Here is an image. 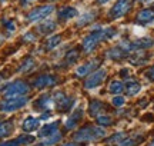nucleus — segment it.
I'll use <instances>...</instances> for the list:
<instances>
[{
  "instance_id": "41",
  "label": "nucleus",
  "mask_w": 154,
  "mask_h": 146,
  "mask_svg": "<svg viewBox=\"0 0 154 146\" xmlns=\"http://www.w3.org/2000/svg\"><path fill=\"white\" fill-rule=\"evenodd\" d=\"M0 2H5V0H0Z\"/></svg>"
},
{
  "instance_id": "26",
  "label": "nucleus",
  "mask_w": 154,
  "mask_h": 146,
  "mask_svg": "<svg viewBox=\"0 0 154 146\" xmlns=\"http://www.w3.org/2000/svg\"><path fill=\"white\" fill-rule=\"evenodd\" d=\"M14 129V125L13 122H0V138H5V136H9Z\"/></svg>"
},
{
  "instance_id": "4",
  "label": "nucleus",
  "mask_w": 154,
  "mask_h": 146,
  "mask_svg": "<svg viewBox=\"0 0 154 146\" xmlns=\"http://www.w3.org/2000/svg\"><path fill=\"white\" fill-rule=\"evenodd\" d=\"M53 102H54V107L59 112H69V110L73 109L74 103H76V99L67 96L63 92H56L53 95Z\"/></svg>"
},
{
  "instance_id": "29",
  "label": "nucleus",
  "mask_w": 154,
  "mask_h": 146,
  "mask_svg": "<svg viewBox=\"0 0 154 146\" xmlns=\"http://www.w3.org/2000/svg\"><path fill=\"white\" fill-rule=\"evenodd\" d=\"M127 133H124V132H117V133H114L113 136H110V138H107L106 139V142H109V143H120V142H123L124 139L127 138Z\"/></svg>"
},
{
  "instance_id": "28",
  "label": "nucleus",
  "mask_w": 154,
  "mask_h": 146,
  "mask_svg": "<svg viewBox=\"0 0 154 146\" xmlns=\"http://www.w3.org/2000/svg\"><path fill=\"white\" fill-rule=\"evenodd\" d=\"M36 68V62H34V59L33 57H27L24 62L22 63V66H20V72L22 73H27V72H30V70H33V69Z\"/></svg>"
},
{
  "instance_id": "16",
  "label": "nucleus",
  "mask_w": 154,
  "mask_h": 146,
  "mask_svg": "<svg viewBox=\"0 0 154 146\" xmlns=\"http://www.w3.org/2000/svg\"><path fill=\"white\" fill-rule=\"evenodd\" d=\"M83 115H84V110H83L82 107H79L77 110H74V112L69 116V119L66 120V129H73V128H76V125L82 120V118H83Z\"/></svg>"
},
{
  "instance_id": "15",
  "label": "nucleus",
  "mask_w": 154,
  "mask_h": 146,
  "mask_svg": "<svg viewBox=\"0 0 154 146\" xmlns=\"http://www.w3.org/2000/svg\"><path fill=\"white\" fill-rule=\"evenodd\" d=\"M106 107L107 106H106L101 100H91L90 105H88V113H90L91 116H94V118H97L100 115H104Z\"/></svg>"
},
{
  "instance_id": "10",
  "label": "nucleus",
  "mask_w": 154,
  "mask_h": 146,
  "mask_svg": "<svg viewBox=\"0 0 154 146\" xmlns=\"http://www.w3.org/2000/svg\"><path fill=\"white\" fill-rule=\"evenodd\" d=\"M99 65H100V59H91V60H88V62L83 63L82 66H79V68L76 69V75L79 78H86L90 73H93L94 70L97 69Z\"/></svg>"
},
{
  "instance_id": "19",
  "label": "nucleus",
  "mask_w": 154,
  "mask_h": 146,
  "mask_svg": "<svg viewBox=\"0 0 154 146\" xmlns=\"http://www.w3.org/2000/svg\"><path fill=\"white\" fill-rule=\"evenodd\" d=\"M127 56H128V55H127L126 52L123 50V47H120L119 45L114 46V47H111L110 50L107 52V57L111 59V60H121V59H124V57H127Z\"/></svg>"
},
{
  "instance_id": "35",
  "label": "nucleus",
  "mask_w": 154,
  "mask_h": 146,
  "mask_svg": "<svg viewBox=\"0 0 154 146\" xmlns=\"http://www.w3.org/2000/svg\"><path fill=\"white\" fill-rule=\"evenodd\" d=\"M34 39H36V36H33L32 33H27L26 36H24V40H32V42H33Z\"/></svg>"
},
{
  "instance_id": "13",
  "label": "nucleus",
  "mask_w": 154,
  "mask_h": 146,
  "mask_svg": "<svg viewBox=\"0 0 154 146\" xmlns=\"http://www.w3.org/2000/svg\"><path fill=\"white\" fill-rule=\"evenodd\" d=\"M59 126H60V122L59 120H54V122H51V123H46L44 126H42V129L38 130V138H46V136H50L56 133V132H59Z\"/></svg>"
},
{
  "instance_id": "38",
  "label": "nucleus",
  "mask_w": 154,
  "mask_h": 146,
  "mask_svg": "<svg viewBox=\"0 0 154 146\" xmlns=\"http://www.w3.org/2000/svg\"><path fill=\"white\" fill-rule=\"evenodd\" d=\"M138 2H141V3H151L154 0H138Z\"/></svg>"
},
{
  "instance_id": "25",
  "label": "nucleus",
  "mask_w": 154,
  "mask_h": 146,
  "mask_svg": "<svg viewBox=\"0 0 154 146\" xmlns=\"http://www.w3.org/2000/svg\"><path fill=\"white\" fill-rule=\"evenodd\" d=\"M60 43H61V37L59 34H54V36H50L49 39L46 40L44 47H46V50H53V49H56Z\"/></svg>"
},
{
  "instance_id": "23",
  "label": "nucleus",
  "mask_w": 154,
  "mask_h": 146,
  "mask_svg": "<svg viewBox=\"0 0 154 146\" xmlns=\"http://www.w3.org/2000/svg\"><path fill=\"white\" fill-rule=\"evenodd\" d=\"M144 141L143 135H133V136H127L123 142L119 143V146H137L138 143H141Z\"/></svg>"
},
{
  "instance_id": "20",
  "label": "nucleus",
  "mask_w": 154,
  "mask_h": 146,
  "mask_svg": "<svg viewBox=\"0 0 154 146\" xmlns=\"http://www.w3.org/2000/svg\"><path fill=\"white\" fill-rule=\"evenodd\" d=\"M60 141H61V133L60 132H56L53 135L43 138V139L37 143V146H53V145H56V143H59Z\"/></svg>"
},
{
  "instance_id": "11",
  "label": "nucleus",
  "mask_w": 154,
  "mask_h": 146,
  "mask_svg": "<svg viewBox=\"0 0 154 146\" xmlns=\"http://www.w3.org/2000/svg\"><path fill=\"white\" fill-rule=\"evenodd\" d=\"M34 142V136L30 135H22L16 138V139H11V141H6L3 143H0V146H27L30 143Z\"/></svg>"
},
{
  "instance_id": "30",
  "label": "nucleus",
  "mask_w": 154,
  "mask_h": 146,
  "mask_svg": "<svg viewBox=\"0 0 154 146\" xmlns=\"http://www.w3.org/2000/svg\"><path fill=\"white\" fill-rule=\"evenodd\" d=\"M96 120H97V125H99V126H101V128L113 125V119H111L109 115H100V116H97V118H96Z\"/></svg>"
},
{
  "instance_id": "40",
  "label": "nucleus",
  "mask_w": 154,
  "mask_h": 146,
  "mask_svg": "<svg viewBox=\"0 0 154 146\" xmlns=\"http://www.w3.org/2000/svg\"><path fill=\"white\" fill-rule=\"evenodd\" d=\"M149 146H154V139H153V141H151V143H150Z\"/></svg>"
},
{
  "instance_id": "21",
  "label": "nucleus",
  "mask_w": 154,
  "mask_h": 146,
  "mask_svg": "<svg viewBox=\"0 0 154 146\" xmlns=\"http://www.w3.org/2000/svg\"><path fill=\"white\" fill-rule=\"evenodd\" d=\"M124 86H126L124 90H126V93L128 96H136L141 90V84L138 83L137 80H128L127 84H124Z\"/></svg>"
},
{
  "instance_id": "27",
  "label": "nucleus",
  "mask_w": 154,
  "mask_h": 146,
  "mask_svg": "<svg viewBox=\"0 0 154 146\" xmlns=\"http://www.w3.org/2000/svg\"><path fill=\"white\" fill-rule=\"evenodd\" d=\"M124 83L123 82H119V80H114V82H111L110 84H109V87H107V90L110 92V93H113V95H120L121 92L124 90Z\"/></svg>"
},
{
  "instance_id": "32",
  "label": "nucleus",
  "mask_w": 154,
  "mask_h": 146,
  "mask_svg": "<svg viewBox=\"0 0 154 146\" xmlns=\"http://www.w3.org/2000/svg\"><path fill=\"white\" fill-rule=\"evenodd\" d=\"M124 103H126V99H124L123 96H114V97L111 99V105H113L114 107L124 106Z\"/></svg>"
},
{
  "instance_id": "33",
  "label": "nucleus",
  "mask_w": 154,
  "mask_h": 146,
  "mask_svg": "<svg viewBox=\"0 0 154 146\" xmlns=\"http://www.w3.org/2000/svg\"><path fill=\"white\" fill-rule=\"evenodd\" d=\"M146 78L149 79L150 82H154V66H151V68L146 72Z\"/></svg>"
},
{
  "instance_id": "12",
  "label": "nucleus",
  "mask_w": 154,
  "mask_h": 146,
  "mask_svg": "<svg viewBox=\"0 0 154 146\" xmlns=\"http://www.w3.org/2000/svg\"><path fill=\"white\" fill-rule=\"evenodd\" d=\"M136 22L140 24H149V23L154 22V7H149V9H143L136 17Z\"/></svg>"
},
{
  "instance_id": "24",
  "label": "nucleus",
  "mask_w": 154,
  "mask_h": 146,
  "mask_svg": "<svg viewBox=\"0 0 154 146\" xmlns=\"http://www.w3.org/2000/svg\"><path fill=\"white\" fill-rule=\"evenodd\" d=\"M96 16H97V13L94 10H88L86 11L84 14H83L80 19H79V22H77V26L79 27H82V26H86V24H88V23H91L96 19Z\"/></svg>"
},
{
  "instance_id": "37",
  "label": "nucleus",
  "mask_w": 154,
  "mask_h": 146,
  "mask_svg": "<svg viewBox=\"0 0 154 146\" xmlns=\"http://www.w3.org/2000/svg\"><path fill=\"white\" fill-rule=\"evenodd\" d=\"M61 146H76V143H73V142H70V143H64V145Z\"/></svg>"
},
{
  "instance_id": "31",
  "label": "nucleus",
  "mask_w": 154,
  "mask_h": 146,
  "mask_svg": "<svg viewBox=\"0 0 154 146\" xmlns=\"http://www.w3.org/2000/svg\"><path fill=\"white\" fill-rule=\"evenodd\" d=\"M79 59V52L77 50H70L66 55V65H74Z\"/></svg>"
},
{
  "instance_id": "8",
  "label": "nucleus",
  "mask_w": 154,
  "mask_h": 146,
  "mask_svg": "<svg viewBox=\"0 0 154 146\" xmlns=\"http://www.w3.org/2000/svg\"><path fill=\"white\" fill-rule=\"evenodd\" d=\"M54 11V6L51 5H44L40 7H36L27 14V20L29 22H42L46 17H49L51 13Z\"/></svg>"
},
{
  "instance_id": "18",
  "label": "nucleus",
  "mask_w": 154,
  "mask_h": 146,
  "mask_svg": "<svg viewBox=\"0 0 154 146\" xmlns=\"http://www.w3.org/2000/svg\"><path fill=\"white\" fill-rule=\"evenodd\" d=\"M57 16H59V20L67 22V20H70V19L77 16V9L76 7H70V6H69V7H63V9L59 10Z\"/></svg>"
},
{
  "instance_id": "1",
  "label": "nucleus",
  "mask_w": 154,
  "mask_h": 146,
  "mask_svg": "<svg viewBox=\"0 0 154 146\" xmlns=\"http://www.w3.org/2000/svg\"><path fill=\"white\" fill-rule=\"evenodd\" d=\"M116 34H117V32L113 27H101L97 30H93L91 33H88L83 39V50L86 53H91L99 43H101L103 40L113 39Z\"/></svg>"
},
{
  "instance_id": "3",
  "label": "nucleus",
  "mask_w": 154,
  "mask_h": 146,
  "mask_svg": "<svg viewBox=\"0 0 154 146\" xmlns=\"http://www.w3.org/2000/svg\"><path fill=\"white\" fill-rule=\"evenodd\" d=\"M29 99L26 96H14V97H7L5 100L0 102V112L10 113L16 112L19 109H22L23 106L27 105Z\"/></svg>"
},
{
  "instance_id": "39",
  "label": "nucleus",
  "mask_w": 154,
  "mask_h": 146,
  "mask_svg": "<svg viewBox=\"0 0 154 146\" xmlns=\"http://www.w3.org/2000/svg\"><path fill=\"white\" fill-rule=\"evenodd\" d=\"M23 3H27V2H33V0H22Z\"/></svg>"
},
{
  "instance_id": "2",
  "label": "nucleus",
  "mask_w": 154,
  "mask_h": 146,
  "mask_svg": "<svg viewBox=\"0 0 154 146\" xmlns=\"http://www.w3.org/2000/svg\"><path fill=\"white\" fill-rule=\"evenodd\" d=\"M107 135L106 133L104 128L101 126H91V125H87V126H83L82 129H79L73 135V139L76 143H80V142H96L103 139L104 136Z\"/></svg>"
},
{
  "instance_id": "14",
  "label": "nucleus",
  "mask_w": 154,
  "mask_h": 146,
  "mask_svg": "<svg viewBox=\"0 0 154 146\" xmlns=\"http://www.w3.org/2000/svg\"><path fill=\"white\" fill-rule=\"evenodd\" d=\"M34 106L37 107V109H42V110H49V109H51V107H54L53 95H43V96H40L37 100H36Z\"/></svg>"
},
{
  "instance_id": "5",
  "label": "nucleus",
  "mask_w": 154,
  "mask_h": 146,
  "mask_svg": "<svg viewBox=\"0 0 154 146\" xmlns=\"http://www.w3.org/2000/svg\"><path fill=\"white\" fill-rule=\"evenodd\" d=\"M133 5H134V0H117L116 5L109 11V17L113 19V20L124 17L133 9Z\"/></svg>"
},
{
  "instance_id": "17",
  "label": "nucleus",
  "mask_w": 154,
  "mask_h": 146,
  "mask_svg": "<svg viewBox=\"0 0 154 146\" xmlns=\"http://www.w3.org/2000/svg\"><path fill=\"white\" fill-rule=\"evenodd\" d=\"M40 118H33V116H29L23 120L22 123V128L24 132H34V130L38 129V126H40Z\"/></svg>"
},
{
  "instance_id": "7",
  "label": "nucleus",
  "mask_w": 154,
  "mask_h": 146,
  "mask_svg": "<svg viewBox=\"0 0 154 146\" xmlns=\"http://www.w3.org/2000/svg\"><path fill=\"white\" fill-rule=\"evenodd\" d=\"M107 78V70L106 69H96L93 73L88 75V78L84 82V87L86 89H96L100 84L104 82V79Z\"/></svg>"
},
{
  "instance_id": "22",
  "label": "nucleus",
  "mask_w": 154,
  "mask_h": 146,
  "mask_svg": "<svg viewBox=\"0 0 154 146\" xmlns=\"http://www.w3.org/2000/svg\"><path fill=\"white\" fill-rule=\"evenodd\" d=\"M56 27H57L56 22H53V20H44V22H42V24H38L37 30H38V32H40L42 34H47V33H51V32H54Z\"/></svg>"
},
{
  "instance_id": "36",
  "label": "nucleus",
  "mask_w": 154,
  "mask_h": 146,
  "mask_svg": "<svg viewBox=\"0 0 154 146\" xmlns=\"http://www.w3.org/2000/svg\"><path fill=\"white\" fill-rule=\"evenodd\" d=\"M96 2H97V5H104V3L110 2V0H96Z\"/></svg>"
},
{
  "instance_id": "34",
  "label": "nucleus",
  "mask_w": 154,
  "mask_h": 146,
  "mask_svg": "<svg viewBox=\"0 0 154 146\" xmlns=\"http://www.w3.org/2000/svg\"><path fill=\"white\" fill-rule=\"evenodd\" d=\"M5 26H6V29H7L9 32H14V29H16L14 23L11 22V20H5Z\"/></svg>"
},
{
  "instance_id": "9",
  "label": "nucleus",
  "mask_w": 154,
  "mask_h": 146,
  "mask_svg": "<svg viewBox=\"0 0 154 146\" xmlns=\"http://www.w3.org/2000/svg\"><path fill=\"white\" fill-rule=\"evenodd\" d=\"M59 83V80L53 75H40L36 80L33 82V86L36 89H46V87H51Z\"/></svg>"
},
{
  "instance_id": "6",
  "label": "nucleus",
  "mask_w": 154,
  "mask_h": 146,
  "mask_svg": "<svg viewBox=\"0 0 154 146\" xmlns=\"http://www.w3.org/2000/svg\"><path fill=\"white\" fill-rule=\"evenodd\" d=\"M29 84L23 80H16V82H11L5 87L3 90V95L6 97H14V96H24L29 93Z\"/></svg>"
}]
</instances>
